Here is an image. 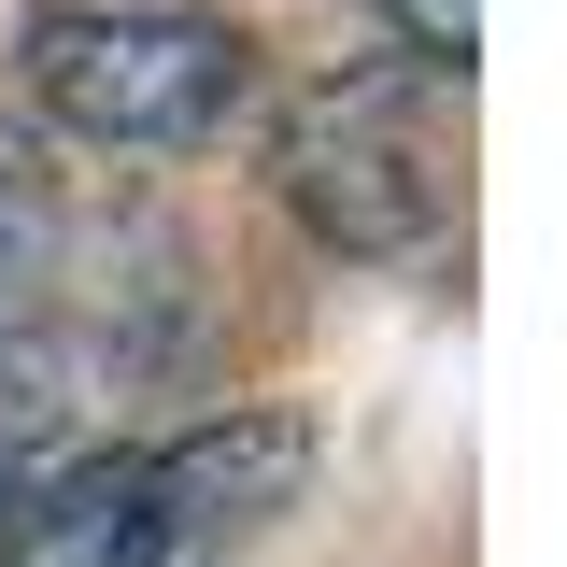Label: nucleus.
Wrapping results in <instances>:
<instances>
[{
    "label": "nucleus",
    "mask_w": 567,
    "mask_h": 567,
    "mask_svg": "<svg viewBox=\"0 0 567 567\" xmlns=\"http://www.w3.org/2000/svg\"><path fill=\"white\" fill-rule=\"evenodd\" d=\"M270 171L327 256H425L454 227V71H425V58L312 71L284 100Z\"/></svg>",
    "instance_id": "f257e3e1"
},
{
    "label": "nucleus",
    "mask_w": 567,
    "mask_h": 567,
    "mask_svg": "<svg viewBox=\"0 0 567 567\" xmlns=\"http://www.w3.org/2000/svg\"><path fill=\"white\" fill-rule=\"evenodd\" d=\"M14 43H29V100L100 156H199L256 100V29L199 0H43Z\"/></svg>",
    "instance_id": "f03ea898"
},
{
    "label": "nucleus",
    "mask_w": 567,
    "mask_h": 567,
    "mask_svg": "<svg viewBox=\"0 0 567 567\" xmlns=\"http://www.w3.org/2000/svg\"><path fill=\"white\" fill-rule=\"evenodd\" d=\"M171 496H156V454H71V468H29V496L0 511V567H171Z\"/></svg>",
    "instance_id": "7ed1b4c3"
},
{
    "label": "nucleus",
    "mask_w": 567,
    "mask_h": 567,
    "mask_svg": "<svg viewBox=\"0 0 567 567\" xmlns=\"http://www.w3.org/2000/svg\"><path fill=\"white\" fill-rule=\"evenodd\" d=\"M312 483V425L298 412H213L185 440H156V496H171V539H241L284 525Z\"/></svg>",
    "instance_id": "20e7f679"
},
{
    "label": "nucleus",
    "mask_w": 567,
    "mask_h": 567,
    "mask_svg": "<svg viewBox=\"0 0 567 567\" xmlns=\"http://www.w3.org/2000/svg\"><path fill=\"white\" fill-rule=\"evenodd\" d=\"M398 14V58H425V71H454L468 85V43H483V0H383Z\"/></svg>",
    "instance_id": "39448f33"
},
{
    "label": "nucleus",
    "mask_w": 567,
    "mask_h": 567,
    "mask_svg": "<svg viewBox=\"0 0 567 567\" xmlns=\"http://www.w3.org/2000/svg\"><path fill=\"white\" fill-rule=\"evenodd\" d=\"M29 468H43V454H0V511H14V496H29Z\"/></svg>",
    "instance_id": "423d86ee"
}]
</instances>
